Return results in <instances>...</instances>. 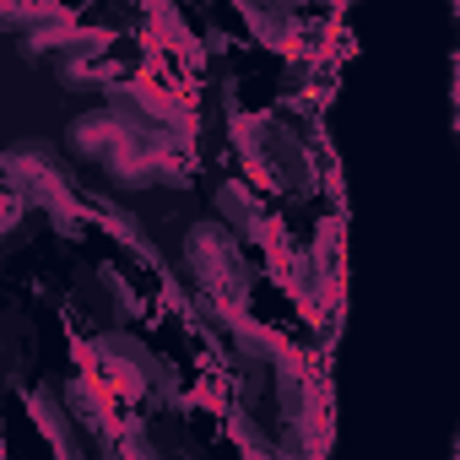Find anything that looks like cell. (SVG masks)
<instances>
[{
	"instance_id": "1",
	"label": "cell",
	"mask_w": 460,
	"mask_h": 460,
	"mask_svg": "<svg viewBox=\"0 0 460 460\" xmlns=\"http://www.w3.org/2000/svg\"><path fill=\"white\" fill-rule=\"evenodd\" d=\"M190 277L200 282V293H211L222 309H234L244 293V261H239V239L227 227H200L190 234Z\"/></svg>"
},
{
	"instance_id": "3",
	"label": "cell",
	"mask_w": 460,
	"mask_h": 460,
	"mask_svg": "<svg viewBox=\"0 0 460 460\" xmlns=\"http://www.w3.org/2000/svg\"><path fill=\"white\" fill-rule=\"evenodd\" d=\"M22 206H28V200H22V195L12 190V179H6V173H0V234H12V227H17Z\"/></svg>"
},
{
	"instance_id": "2",
	"label": "cell",
	"mask_w": 460,
	"mask_h": 460,
	"mask_svg": "<svg viewBox=\"0 0 460 460\" xmlns=\"http://www.w3.org/2000/svg\"><path fill=\"white\" fill-rule=\"evenodd\" d=\"M98 217H103V227H109V234H119L136 255H152V244H146V234H141V227L130 222V211H119V206H98Z\"/></svg>"
}]
</instances>
